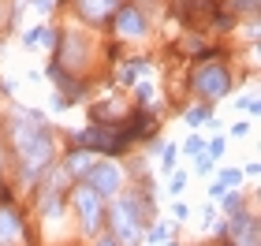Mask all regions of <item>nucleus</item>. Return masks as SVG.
<instances>
[{
    "label": "nucleus",
    "mask_w": 261,
    "mask_h": 246,
    "mask_svg": "<svg viewBox=\"0 0 261 246\" xmlns=\"http://www.w3.org/2000/svg\"><path fill=\"white\" fill-rule=\"evenodd\" d=\"M224 231L231 235V246H257V216L254 213H231Z\"/></svg>",
    "instance_id": "5"
},
{
    "label": "nucleus",
    "mask_w": 261,
    "mask_h": 246,
    "mask_svg": "<svg viewBox=\"0 0 261 246\" xmlns=\"http://www.w3.org/2000/svg\"><path fill=\"white\" fill-rule=\"evenodd\" d=\"M93 157H97V153H90V149H75V153H67L64 172H71V175H86V172L93 168V164H97Z\"/></svg>",
    "instance_id": "9"
},
{
    "label": "nucleus",
    "mask_w": 261,
    "mask_h": 246,
    "mask_svg": "<svg viewBox=\"0 0 261 246\" xmlns=\"http://www.w3.org/2000/svg\"><path fill=\"white\" fill-rule=\"evenodd\" d=\"M213 164H217V160H213V157H205V153H201V157L194 160V168H198L201 175H209V172H213Z\"/></svg>",
    "instance_id": "20"
},
{
    "label": "nucleus",
    "mask_w": 261,
    "mask_h": 246,
    "mask_svg": "<svg viewBox=\"0 0 261 246\" xmlns=\"http://www.w3.org/2000/svg\"><path fill=\"white\" fill-rule=\"evenodd\" d=\"M175 157H179V149H175V146H164V149H161V164H164L168 172H175Z\"/></svg>",
    "instance_id": "14"
},
{
    "label": "nucleus",
    "mask_w": 261,
    "mask_h": 246,
    "mask_svg": "<svg viewBox=\"0 0 261 246\" xmlns=\"http://www.w3.org/2000/svg\"><path fill=\"white\" fill-rule=\"evenodd\" d=\"M168 190H172V198H179V194L187 190V172H175V175H172V186H168Z\"/></svg>",
    "instance_id": "15"
},
{
    "label": "nucleus",
    "mask_w": 261,
    "mask_h": 246,
    "mask_svg": "<svg viewBox=\"0 0 261 246\" xmlns=\"http://www.w3.org/2000/svg\"><path fill=\"white\" fill-rule=\"evenodd\" d=\"M97 246H120V242H116V239H101Z\"/></svg>",
    "instance_id": "28"
},
{
    "label": "nucleus",
    "mask_w": 261,
    "mask_h": 246,
    "mask_svg": "<svg viewBox=\"0 0 261 246\" xmlns=\"http://www.w3.org/2000/svg\"><path fill=\"white\" fill-rule=\"evenodd\" d=\"M75 209H79L82 231H86V235H93V231L101 228V216H105V209H101V198L93 194L86 183H79V190H75Z\"/></svg>",
    "instance_id": "3"
},
{
    "label": "nucleus",
    "mask_w": 261,
    "mask_h": 246,
    "mask_svg": "<svg viewBox=\"0 0 261 246\" xmlns=\"http://www.w3.org/2000/svg\"><path fill=\"white\" fill-rule=\"evenodd\" d=\"M239 104H243V108H246V112H250V116H254V112H257V101H254V97H243V101H239Z\"/></svg>",
    "instance_id": "24"
},
{
    "label": "nucleus",
    "mask_w": 261,
    "mask_h": 246,
    "mask_svg": "<svg viewBox=\"0 0 261 246\" xmlns=\"http://www.w3.org/2000/svg\"><path fill=\"white\" fill-rule=\"evenodd\" d=\"M164 235H168V228L157 224V228H149V231H146V242H164Z\"/></svg>",
    "instance_id": "19"
},
{
    "label": "nucleus",
    "mask_w": 261,
    "mask_h": 246,
    "mask_svg": "<svg viewBox=\"0 0 261 246\" xmlns=\"http://www.w3.org/2000/svg\"><path fill=\"white\" fill-rule=\"evenodd\" d=\"M45 34H49V26H34V30H27V34H22V49H34V45H41Z\"/></svg>",
    "instance_id": "13"
},
{
    "label": "nucleus",
    "mask_w": 261,
    "mask_h": 246,
    "mask_svg": "<svg viewBox=\"0 0 261 246\" xmlns=\"http://www.w3.org/2000/svg\"><path fill=\"white\" fill-rule=\"evenodd\" d=\"M112 26H116V34H120V38L135 41V38H146L149 22H146V11H142V8H135V4H123L120 11H116Z\"/></svg>",
    "instance_id": "4"
},
{
    "label": "nucleus",
    "mask_w": 261,
    "mask_h": 246,
    "mask_svg": "<svg viewBox=\"0 0 261 246\" xmlns=\"http://www.w3.org/2000/svg\"><path fill=\"white\" fill-rule=\"evenodd\" d=\"M217 183L224 186V190H231V186L239 190V183H243V172H239V168H224V172L217 175Z\"/></svg>",
    "instance_id": "12"
},
{
    "label": "nucleus",
    "mask_w": 261,
    "mask_h": 246,
    "mask_svg": "<svg viewBox=\"0 0 261 246\" xmlns=\"http://www.w3.org/2000/svg\"><path fill=\"white\" fill-rule=\"evenodd\" d=\"M246 131H250V123H235V127H231V134H235V138H243Z\"/></svg>",
    "instance_id": "25"
},
{
    "label": "nucleus",
    "mask_w": 261,
    "mask_h": 246,
    "mask_svg": "<svg viewBox=\"0 0 261 246\" xmlns=\"http://www.w3.org/2000/svg\"><path fill=\"white\" fill-rule=\"evenodd\" d=\"M30 4L38 8V11H53V4H56V0H30Z\"/></svg>",
    "instance_id": "22"
},
{
    "label": "nucleus",
    "mask_w": 261,
    "mask_h": 246,
    "mask_svg": "<svg viewBox=\"0 0 261 246\" xmlns=\"http://www.w3.org/2000/svg\"><path fill=\"white\" fill-rule=\"evenodd\" d=\"M239 205H243V194L235 190V194H224V209L228 213H239Z\"/></svg>",
    "instance_id": "17"
},
{
    "label": "nucleus",
    "mask_w": 261,
    "mask_h": 246,
    "mask_svg": "<svg viewBox=\"0 0 261 246\" xmlns=\"http://www.w3.org/2000/svg\"><path fill=\"white\" fill-rule=\"evenodd\" d=\"M138 75H149V64H146V60H135V64H127L123 71H120V82H135Z\"/></svg>",
    "instance_id": "11"
},
{
    "label": "nucleus",
    "mask_w": 261,
    "mask_h": 246,
    "mask_svg": "<svg viewBox=\"0 0 261 246\" xmlns=\"http://www.w3.org/2000/svg\"><path fill=\"white\" fill-rule=\"evenodd\" d=\"M187 216H191V209H187L183 202H175V220H187Z\"/></svg>",
    "instance_id": "23"
},
{
    "label": "nucleus",
    "mask_w": 261,
    "mask_h": 246,
    "mask_svg": "<svg viewBox=\"0 0 261 246\" xmlns=\"http://www.w3.org/2000/svg\"><path fill=\"white\" fill-rule=\"evenodd\" d=\"M209 194H213V198H224V194H228V190H224V186H220L217 179H213V186H209Z\"/></svg>",
    "instance_id": "26"
},
{
    "label": "nucleus",
    "mask_w": 261,
    "mask_h": 246,
    "mask_svg": "<svg viewBox=\"0 0 261 246\" xmlns=\"http://www.w3.org/2000/svg\"><path fill=\"white\" fill-rule=\"evenodd\" d=\"M228 90H231V75H228V67H224L220 60H201L194 67V93L205 104L220 101Z\"/></svg>",
    "instance_id": "1"
},
{
    "label": "nucleus",
    "mask_w": 261,
    "mask_h": 246,
    "mask_svg": "<svg viewBox=\"0 0 261 246\" xmlns=\"http://www.w3.org/2000/svg\"><path fill=\"white\" fill-rule=\"evenodd\" d=\"M187 123L198 127V123H213V104H198V108L187 112Z\"/></svg>",
    "instance_id": "10"
},
{
    "label": "nucleus",
    "mask_w": 261,
    "mask_h": 246,
    "mask_svg": "<svg viewBox=\"0 0 261 246\" xmlns=\"http://www.w3.org/2000/svg\"><path fill=\"white\" fill-rule=\"evenodd\" d=\"M22 235V220L15 209H0V246H15Z\"/></svg>",
    "instance_id": "8"
},
{
    "label": "nucleus",
    "mask_w": 261,
    "mask_h": 246,
    "mask_svg": "<svg viewBox=\"0 0 261 246\" xmlns=\"http://www.w3.org/2000/svg\"><path fill=\"white\" fill-rule=\"evenodd\" d=\"M75 8H79V15L86 22H105L116 8H120V0H75Z\"/></svg>",
    "instance_id": "7"
},
{
    "label": "nucleus",
    "mask_w": 261,
    "mask_h": 246,
    "mask_svg": "<svg viewBox=\"0 0 261 246\" xmlns=\"http://www.w3.org/2000/svg\"><path fill=\"white\" fill-rule=\"evenodd\" d=\"M257 8V0H228V11H235V15H239V11H254Z\"/></svg>",
    "instance_id": "16"
},
{
    "label": "nucleus",
    "mask_w": 261,
    "mask_h": 246,
    "mask_svg": "<svg viewBox=\"0 0 261 246\" xmlns=\"http://www.w3.org/2000/svg\"><path fill=\"white\" fill-rule=\"evenodd\" d=\"M209 157H213V160L224 157V138H213V142H209Z\"/></svg>",
    "instance_id": "21"
},
{
    "label": "nucleus",
    "mask_w": 261,
    "mask_h": 246,
    "mask_svg": "<svg viewBox=\"0 0 261 246\" xmlns=\"http://www.w3.org/2000/svg\"><path fill=\"white\" fill-rule=\"evenodd\" d=\"M183 149H187V153H205V142H201L198 134H191V138L183 142Z\"/></svg>",
    "instance_id": "18"
},
{
    "label": "nucleus",
    "mask_w": 261,
    "mask_h": 246,
    "mask_svg": "<svg viewBox=\"0 0 261 246\" xmlns=\"http://www.w3.org/2000/svg\"><path fill=\"white\" fill-rule=\"evenodd\" d=\"M82 183H86L97 198H112V194L123 190V168L112 164V160H101V164H93V168L82 175Z\"/></svg>",
    "instance_id": "2"
},
{
    "label": "nucleus",
    "mask_w": 261,
    "mask_h": 246,
    "mask_svg": "<svg viewBox=\"0 0 261 246\" xmlns=\"http://www.w3.org/2000/svg\"><path fill=\"white\" fill-rule=\"evenodd\" d=\"M45 78H53L56 86H60V97H64L67 104H71V101H79V93H82V82H79V78H71V75H67V71H64V67L56 64V60L49 64V71H45Z\"/></svg>",
    "instance_id": "6"
},
{
    "label": "nucleus",
    "mask_w": 261,
    "mask_h": 246,
    "mask_svg": "<svg viewBox=\"0 0 261 246\" xmlns=\"http://www.w3.org/2000/svg\"><path fill=\"white\" fill-rule=\"evenodd\" d=\"M149 97H153V90H149V86H138V101H142V104H146Z\"/></svg>",
    "instance_id": "27"
}]
</instances>
